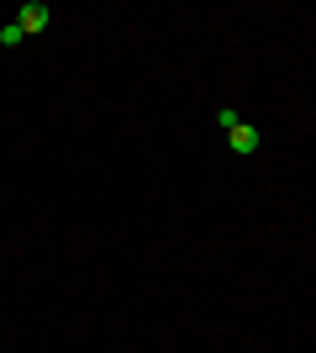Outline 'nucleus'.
Returning a JSON list of instances; mask_svg holds the SVG:
<instances>
[{
  "label": "nucleus",
  "instance_id": "f257e3e1",
  "mask_svg": "<svg viewBox=\"0 0 316 353\" xmlns=\"http://www.w3.org/2000/svg\"><path fill=\"white\" fill-rule=\"evenodd\" d=\"M48 21H53V11H48L43 0H27V6H21V11H16V27L27 32V37H37V32H43Z\"/></svg>",
  "mask_w": 316,
  "mask_h": 353
},
{
  "label": "nucleus",
  "instance_id": "f03ea898",
  "mask_svg": "<svg viewBox=\"0 0 316 353\" xmlns=\"http://www.w3.org/2000/svg\"><path fill=\"white\" fill-rule=\"evenodd\" d=\"M227 148H232L238 159H248V153H258V148H264V132L242 121V127H232V132H227Z\"/></svg>",
  "mask_w": 316,
  "mask_h": 353
},
{
  "label": "nucleus",
  "instance_id": "7ed1b4c3",
  "mask_svg": "<svg viewBox=\"0 0 316 353\" xmlns=\"http://www.w3.org/2000/svg\"><path fill=\"white\" fill-rule=\"evenodd\" d=\"M27 43V32L16 27V21H6V27H0V48H21Z\"/></svg>",
  "mask_w": 316,
  "mask_h": 353
},
{
  "label": "nucleus",
  "instance_id": "20e7f679",
  "mask_svg": "<svg viewBox=\"0 0 316 353\" xmlns=\"http://www.w3.org/2000/svg\"><path fill=\"white\" fill-rule=\"evenodd\" d=\"M216 127H222V132H232V127H242V117L232 111V105H222V111H216Z\"/></svg>",
  "mask_w": 316,
  "mask_h": 353
}]
</instances>
